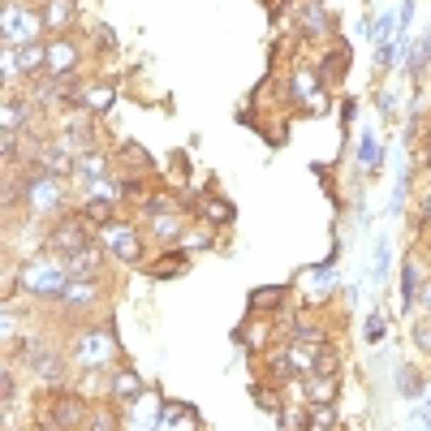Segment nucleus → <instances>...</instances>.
Masks as SVG:
<instances>
[{
	"label": "nucleus",
	"mask_w": 431,
	"mask_h": 431,
	"mask_svg": "<svg viewBox=\"0 0 431 431\" xmlns=\"http://www.w3.org/2000/svg\"><path fill=\"white\" fill-rule=\"evenodd\" d=\"M82 246H91L86 216H61L57 229H52V237H47V250H57L61 259H69V254H74V250H82Z\"/></svg>",
	"instance_id": "nucleus-1"
},
{
	"label": "nucleus",
	"mask_w": 431,
	"mask_h": 431,
	"mask_svg": "<svg viewBox=\"0 0 431 431\" xmlns=\"http://www.w3.org/2000/svg\"><path fill=\"white\" fill-rule=\"evenodd\" d=\"M103 237H108V246L117 250V259H125V263H138V259H142V242H138L134 229H125V225H108Z\"/></svg>",
	"instance_id": "nucleus-2"
},
{
	"label": "nucleus",
	"mask_w": 431,
	"mask_h": 431,
	"mask_svg": "<svg viewBox=\"0 0 431 431\" xmlns=\"http://www.w3.org/2000/svg\"><path fill=\"white\" fill-rule=\"evenodd\" d=\"M43 422H47V427H74V422H86V410H82V401L61 397V401H52V410H47Z\"/></svg>",
	"instance_id": "nucleus-3"
},
{
	"label": "nucleus",
	"mask_w": 431,
	"mask_h": 431,
	"mask_svg": "<svg viewBox=\"0 0 431 431\" xmlns=\"http://www.w3.org/2000/svg\"><path fill=\"white\" fill-rule=\"evenodd\" d=\"M5 30H9V43H26V39H35V30L43 26V18H35V13H18V9H9L5 13Z\"/></svg>",
	"instance_id": "nucleus-4"
},
{
	"label": "nucleus",
	"mask_w": 431,
	"mask_h": 431,
	"mask_svg": "<svg viewBox=\"0 0 431 431\" xmlns=\"http://www.w3.org/2000/svg\"><path fill=\"white\" fill-rule=\"evenodd\" d=\"M95 293H99V281H95V276H86V281H82V276H69L65 289H61V298H65L69 306H86Z\"/></svg>",
	"instance_id": "nucleus-5"
},
{
	"label": "nucleus",
	"mask_w": 431,
	"mask_h": 431,
	"mask_svg": "<svg viewBox=\"0 0 431 431\" xmlns=\"http://www.w3.org/2000/svg\"><path fill=\"white\" fill-rule=\"evenodd\" d=\"M95 267H99V250L95 246H82L65 259V276H95Z\"/></svg>",
	"instance_id": "nucleus-6"
},
{
	"label": "nucleus",
	"mask_w": 431,
	"mask_h": 431,
	"mask_svg": "<svg viewBox=\"0 0 431 431\" xmlns=\"http://www.w3.org/2000/svg\"><path fill=\"white\" fill-rule=\"evenodd\" d=\"M74 65H78V52H74L69 43H52V47H47V69L57 74V78H65Z\"/></svg>",
	"instance_id": "nucleus-7"
},
{
	"label": "nucleus",
	"mask_w": 431,
	"mask_h": 431,
	"mask_svg": "<svg viewBox=\"0 0 431 431\" xmlns=\"http://www.w3.org/2000/svg\"><path fill=\"white\" fill-rule=\"evenodd\" d=\"M306 397H310V405L337 401V375H310V380H306Z\"/></svg>",
	"instance_id": "nucleus-8"
},
{
	"label": "nucleus",
	"mask_w": 431,
	"mask_h": 431,
	"mask_svg": "<svg viewBox=\"0 0 431 431\" xmlns=\"http://www.w3.org/2000/svg\"><path fill=\"white\" fill-rule=\"evenodd\" d=\"M69 18H74V0H47V9H43V26L47 30H61Z\"/></svg>",
	"instance_id": "nucleus-9"
},
{
	"label": "nucleus",
	"mask_w": 431,
	"mask_h": 431,
	"mask_svg": "<svg viewBox=\"0 0 431 431\" xmlns=\"http://www.w3.org/2000/svg\"><path fill=\"white\" fill-rule=\"evenodd\" d=\"M293 95H298V103H306V108H323V99H319V78H306V74H298V82H293Z\"/></svg>",
	"instance_id": "nucleus-10"
},
{
	"label": "nucleus",
	"mask_w": 431,
	"mask_h": 431,
	"mask_svg": "<svg viewBox=\"0 0 431 431\" xmlns=\"http://www.w3.org/2000/svg\"><path fill=\"white\" fill-rule=\"evenodd\" d=\"M18 57H22V61H18V69H22V74H39V69L47 65V47H39V43H26V47L18 52Z\"/></svg>",
	"instance_id": "nucleus-11"
},
{
	"label": "nucleus",
	"mask_w": 431,
	"mask_h": 431,
	"mask_svg": "<svg viewBox=\"0 0 431 431\" xmlns=\"http://www.w3.org/2000/svg\"><path fill=\"white\" fill-rule=\"evenodd\" d=\"M82 216H86V220H108V216H113V190L91 194V198H86V207H82Z\"/></svg>",
	"instance_id": "nucleus-12"
},
{
	"label": "nucleus",
	"mask_w": 431,
	"mask_h": 431,
	"mask_svg": "<svg viewBox=\"0 0 431 431\" xmlns=\"http://www.w3.org/2000/svg\"><path fill=\"white\" fill-rule=\"evenodd\" d=\"M306 410H310V427H319V431L341 427V414L332 410V401H319V405H306Z\"/></svg>",
	"instance_id": "nucleus-13"
},
{
	"label": "nucleus",
	"mask_w": 431,
	"mask_h": 431,
	"mask_svg": "<svg viewBox=\"0 0 431 431\" xmlns=\"http://www.w3.org/2000/svg\"><path fill=\"white\" fill-rule=\"evenodd\" d=\"M113 393L125 401V397H138L142 393V380H138V371H117V380H113Z\"/></svg>",
	"instance_id": "nucleus-14"
},
{
	"label": "nucleus",
	"mask_w": 431,
	"mask_h": 431,
	"mask_svg": "<svg viewBox=\"0 0 431 431\" xmlns=\"http://www.w3.org/2000/svg\"><path fill=\"white\" fill-rule=\"evenodd\" d=\"M341 69H349V47L332 52V57H323V65H319V78H337Z\"/></svg>",
	"instance_id": "nucleus-15"
},
{
	"label": "nucleus",
	"mask_w": 431,
	"mask_h": 431,
	"mask_svg": "<svg viewBox=\"0 0 431 431\" xmlns=\"http://www.w3.org/2000/svg\"><path fill=\"white\" fill-rule=\"evenodd\" d=\"M310 375H337V349L319 345V349H315V371H310Z\"/></svg>",
	"instance_id": "nucleus-16"
},
{
	"label": "nucleus",
	"mask_w": 431,
	"mask_h": 431,
	"mask_svg": "<svg viewBox=\"0 0 431 431\" xmlns=\"http://www.w3.org/2000/svg\"><path fill=\"white\" fill-rule=\"evenodd\" d=\"M267 375H272V380H289V375H293V362H289V354H272V358H267Z\"/></svg>",
	"instance_id": "nucleus-17"
},
{
	"label": "nucleus",
	"mask_w": 431,
	"mask_h": 431,
	"mask_svg": "<svg viewBox=\"0 0 431 431\" xmlns=\"http://www.w3.org/2000/svg\"><path fill=\"white\" fill-rule=\"evenodd\" d=\"M0 130H5V134H18V130H22V103H18V99H9V103H5V117H0Z\"/></svg>",
	"instance_id": "nucleus-18"
},
{
	"label": "nucleus",
	"mask_w": 431,
	"mask_h": 431,
	"mask_svg": "<svg viewBox=\"0 0 431 431\" xmlns=\"http://www.w3.org/2000/svg\"><path fill=\"white\" fill-rule=\"evenodd\" d=\"M103 169H108V159H103V155H95V151H86V155L78 159V173H82V177H99Z\"/></svg>",
	"instance_id": "nucleus-19"
},
{
	"label": "nucleus",
	"mask_w": 431,
	"mask_h": 431,
	"mask_svg": "<svg viewBox=\"0 0 431 431\" xmlns=\"http://www.w3.org/2000/svg\"><path fill=\"white\" fill-rule=\"evenodd\" d=\"M302 30H306V35H319V30H328V26H323V13H319V5H306V9H302Z\"/></svg>",
	"instance_id": "nucleus-20"
},
{
	"label": "nucleus",
	"mask_w": 431,
	"mask_h": 431,
	"mask_svg": "<svg viewBox=\"0 0 431 431\" xmlns=\"http://www.w3.org/2000/svg\"><path fill=\"white\" fill-rule=\"evenodd\" d=\"M151 272H155V276H177V272H186V259H181V254H169V259H159Z\"/></svg>",
	"instance_id": "nucleus-21"
},
{
	"label": "nucleus",
	"mask_w": 431,
	"mask_h": 431,
	"mask_svg": "<svg viewBox=\"0 0 431 431\" xmlns=\"http://www.w3.org/2000/svg\"><path fill=\"white\" fill-rule=\"evenodd\" d=\"M82 103L86 108H108V103H113V91H108V86H91V91H82Z\"/></svg>",
	"instance_id": "nucleus-22"
},
{
	"label": "nucleus",
	"mask_w": 431,
	"mask_h": 431,
	"mask_svg": "<svg viewBox=\"0 0 431 431\" xmlns=\"http://www.w3.org/2000/svg\"><path fill=\"white\" fill-rule=\"evenodd\" d=\"M281 298H285V289H259L254 293V306L259 310H272V306H281Z\"/></svg>",
	"instance_id": "nucleus-23"
},
{
	"label": "nucleus",
	"mask_w": 431,
	"mask_h": 431,
	"mask_svg": "<svg viewBox=\"0 0 431 431\" xmlns=\"http://www.w3.org/2000/svg\"><path fill=\"white\" fill-rule=\"evenodd\" d=\"M254 401H259V410H267V414H281V397H272L267 388H254Z\"/></svg>",
	"instance_id": "nucleus-24"
},
{
	"label": "nucleus",
	"mask_w": 431,
	"mask_h": 431,
	"mask_svg": "<svg viewBox=\"0 0 431 431\" xmlns=\"http://www.w3.org/2000/svg\"><path fill=\"white\" fill-rule=\"evenodd\" d=\"M281 422H285V427H310V410H306V414H302V410H285Z\"/></svg>",
	"instance_id": "nucleus-25"
},
{
	"label": "nucleus",
	"mask_w": 431,
	"mask_h": 431,
	"mask_svg": "<svg viewBox=\"0 0 431 431\" xmlns=\"http://www.w3.org/2000/svg\"><path fill=\"white\" fill-rule=\"evenodd\" d=\"M384 328H388V323H384L380 315H371V319H366V341H384Z\"/></svg>",
	"instance_id": "nucleus-26"
},
{
	"label": "nucleus",
	"mask_w": 431,
	"mask_h": 431,
	"mask_svg": "<svg viewBox=\"0 0 431 431\" xmlns=\"http://www.w3.org/2000/svg\"><path fill=\"white\" fill-rule=\"evenodd\" d=\"M203 211L211 216V220H229V216H233V207H229V203H207Z\"/></svg>",
	"instance_id": "nucleus-27"
},
{
	"label": "nucleus",
	"mask_w": 431,
	"mask_h": 431,
	"mask_svg": "<svg viewBox=\"0 0 431 431\" xmlns=\"http://www.w3.org/2000/svg\"><path fill=\"white\" fill-rule=\"evenodd\" d=\"M155 233L164 237V242H169V237H177V220H155Z\"/></svg>",
	"instance_id": "nucleus-28"
},
{
	"label": "nucleus",
	"mask_w": 431,
	"mask_h": 431,
	"mask_svg": "<svg viewBox=\"0 0 431 431\" xmlns=\"http://www.w3.org/2000/svg\"><path fill=\"white\" fill-rule=\"evenodd\" d=\"M418 388H422V380L405 371V375H401V393H418Z\"/></svg>",
	"instance_id": "nucleus-29"
},
{
	"label": "nucleus",
	"mask_w": 431,
	"mask_h": 431,
	"mask_svg": "<svg viewBox=\"0 0 431 431\" xmlns=\"http://www.w3.org/2000/svg\"><path fill=\"white\" fill-rule=\"evenodd\" d=\"M147 211H151V216H164V211H169V198H147Z\"/></svg>",
	"instance_id": "nucleus-30"
},
{
	"label": "nucleus",
	"mask_w": 431,
	"mask_h": 431,
	"mask_svg": "<svg viewBox=\"0 0 431 431\" xmlns=\"http://www.w3.org/2000/svg\"><path fill=\"white\" fill-rule=\"evenodd\" d=\"M422 306H427V310H431V285H427V289H422Z\"/></svg>",
	"instance_id": "nucleus-31"
},
{
	"label": "nucleus",
	"mask_w": 431,
	"mask_h": 431,
	"mask_svg": "<svg viewBox=\"0 0 431 431\" xmlns=\"http://www.w3.org/2000/svg\"><path fill=\"white\" fill-rule=\"evenodd\" d=\"M422 216H427V220H431V198H427V207H422Z\"/></svg>",
	"instance_id": "nucleus-32"
}]
</instances>
